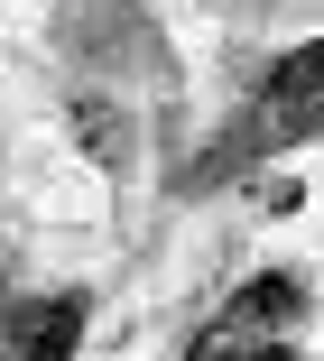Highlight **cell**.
Here are the masks:
<instances>
[{"label":"cell","instance_id":"1","mask_svg":"<svg viewBox=\"0 0 324 361\" xmlns=\"http://www.w3.org/2000/svg\"><path fill=\"white\" fill-rule=\"evenodd\" d=\"M56 47L74 65V84H102L121 102H139V93L167 102L176 93V47L139 0H56Z\"/></svg>","mask_w":324,"mask_h":361},{"label":"cell","instance_id":"2","mask_svg":"<svg viewBox=\"0 0 324 361\" xmlns=\"http://www.w3.org/2000/svg\"><path fill=\"white\" fill-rule=\"evenodd\" d=\"M296 324H306V278L296 269H260V278H241L232 297L195 324L186 361H306Z\"/></svg>","mask_w":324,"mask_h":361},{"label":"cell","instance_id":"3","mask_svg":"<svg viewBox=\"0 0 324 361\" xmlns=\"http://www.w3.org/2000/svg\"><path fill=\"white\" fill-rule=\"evenodd\" d=\"M241 121H251L260 158H287V149H324V37H296V47L269 65V75L251 84Z\"/></svg>","mask_w":324,"mask_h":361},{"label":"cell","instance_id":"4","mask_svg":"<svg viewBox=\"0 0 324 361\" xmlns=\"http://www.w3.org/2000/svg\"><path fill=\"white\" fill-rule=\"evenodd\" d=\"M65 121H74V139H84V158H93L102 176H130V158H139V121H130L121 93H102V84H65Z\"/></svg>","mask_w":324,"mask_h":361},{"label":"cell","instance_id":"5","mask_svg":"<svg viewBox=\"0 0 324 361\" xmlns=\"http://www.w3.org/2000/svg\"><path fill=\"white\" fill-rule=\"evenodd\" d=\"M84 324H93V297H84V287L37 297V306L10 324V361H74V352H84Z\"/></svg>","mask_w":324,"mask_h":361}]
</instances>
